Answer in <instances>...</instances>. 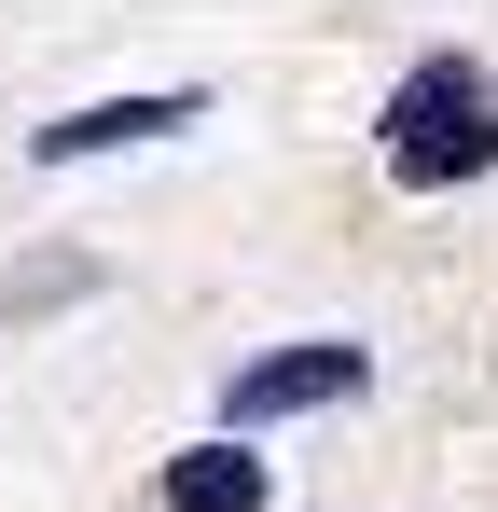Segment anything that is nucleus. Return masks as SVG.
Segmentation results:
<instances>
[{"mask_svg": "<svg viewBox=\"0 0 498 512\" xmlns=\"http://www.w3.org/2000/svg\"><path fill=\"white\" fill-rule=\"evenodd\" d=\"M374 153H388L402 194H457V180H485V167H498V84L471 70V56H415L402 97H388V125H374Z\"/></svg>", "mask_w": 498, "mask_h": 512, "instance_id": "1", "label": "nucleus"}, {"mask_svg": "<svg viewBox=\"0 0 498 512\" xmlns=\"http://www.w3.org/2000/svg\"><path fill=\"white\" fill-rule=\"evenodd\" d=\"M360 374H374V346L346 333H305V346H263L222 374V416L236 429H277V416H332V402H360Z\"/></svg>", "mask_w": 498, "mask_h": 512, "instance_id": "2", "label": "nucleus"}, {"mask_svg": "<svg viewBox=\"0 0 498 512\" xmlns=\"http://www.w3.org/2000/svg\"><path fill=\"white\" fill-rule=\"evenodd\" d=\"M208 97L166 84V97H97V111H70V125H42V167H83V153H125V139H166V125H194Z\"/></svg>", "mask_w": 498, "mask_h": 512, "instance_id": "3", "label": "nucleus"}, {"mask_svg": "<svg viewBox=\"0 0 498 512\" xmlns=\"http://www.w3.org/2000/svg\"><path fill=\"white\" fill-rule=\"evenodd\" d=\"M166 512H263V457L249 443H194V457H166L153 471Z\"/></svg>", "mask_w": 498, "mask_h": 512, "instance_id": "4", "label": "nucleus"}, {"mask_svg": "<svg viewBox=\"0 0 498 512\" xmlns=\"http://www.w3.org/2000/svg\"><path fill=\"white\" fill-rule=\"evenodd\" d=\"M97 291V263L83 250H42V263H0V319H28V305H83Z\"/></svg>", "mask_w": 498, "mask_h": 512, "instance_id": "5", "label": "nucleus"}]
</instances>
